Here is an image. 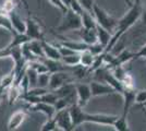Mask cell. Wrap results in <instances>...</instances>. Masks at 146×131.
I'll use <instances>...</instances> for the list:
<instances>
[{
  "label": "cell",
  "instance_id": "obj_27",
  "mask_svg": "<svg viewBox=\"0 0 146 131\" xmlns=\"http://www.w3.org/2000/svg\"><path fill=\"white\" fill-rule=\"evenodd\" d=\"M113 129L116 131H128L130 130V128H129V125H128V120H127V117L125 116H119L118 118L116 119V121H115V124H113Z\"/></svg>",
  "mask_w": 146,
  "mask_h": 131
},
{
  "label": "cell",
  "instance_id": "obj_36",
  "mask_svg": "<svg viewBox=\"0 0 146 131\" xmlns=\"http://www.w3.org/2000/svg\"><path fill=\"white\" fill-rule=\"evenodd\" d=\"M48 1L57 9H59L62 13H64L68 10V7L64 5V2L62 0H48Z\"/></svg>",
  "mask_w": 146,
  "mask_h": 131
},
{
  "label": "cell",
  "instance_id": "obj_5",
  "mask_svg": "<svg viewBox=\"0 0 146 131\" xmlns=\"http://www.w3.org/2000/svg\"><path fill=\"white\" fill-rule=\"evenodd\" d=\"M70 74H71V72H69V71H59V72L51 73L48 88L50 91H55V90H58L59 87L63 86L67 83L73 82L74 78H72Z\"/></svg>",
  "mask_w": 146,
  "mask_h": 131
},
{
  "label": "cell",
  "instance_id": "obj_42",
  "mask_svg": "<svg viewBox=\"0 0 146 131\" xmlns=\"http://www.w3.org/2000/svg\"><path fill=\"white\" fill-rule=\"evenodd\" d=\"M140 105H141L142 107H146V100L144 102V103H142V104H140Z\"/></svg>",
  "mask_w": 146,
  "mask_h": 131
},
{
  "label": "cell",
  "instance_id": "obj_32",
  "mask_svg": "<svg viewBox=\"0 0 146 131\" xmlns=\"http://www.w3.org/2000/svg\"><path fill=\"white\" fill-rule=\"evenodd\" d=\"M58 130V126L56 121L55 117L52 118H47L46 122L40 127V131H55Z\"/></svg>",
  "mask_w": 146,
  "mask_h": 131
},
{
  "label": "cell",
  "instance_id": "obj_37",
  "mask_svg": "<svg viewBox=\"0 0 146 131\" xmlns=\"http://www.w3.org/2000/svg\"><path fill=\"white\" fill-rule=\"evenodd\" d=\"M58 46V48H59V51H60L61 56L62 57H67V56H70V55H73V54H75V53H78V51H75V50L71 49V48H69L67 46H63V45H57Z\"/></svg>",
  "mask_w": 146,
  "mask_h": 131
},
{
  "label": "cell",
  "instance_id": "obj_17",
  "mask_svg": "<svg viewBox=\"0 0 146 131\" xmlns=\"http://www.w3.org/2000/svg\"><path fill=\"white\" fill-rule=\"evenodd\" d=\"M43 44V49H44V55L46 58L49 59H55V60H61L62 56H61L59 48L57 45H52V44L46 42L45 39L42 41Z\"/></svg>",
  "mask_w": 146,
  "mask_h": 131
},
{
  "label": "cell",
  "instance_id": "obj_26",
  "mask_svg": "<svg viewBox=\"0 0 146 131\" xmlns=\"http://www.w3.org/2000/svg\"><path fill=\"white\" fill-rule=\"evenodd\" d=\"M14 82H15V73H14L13 70H11L10 73L3 75L1 78V80H0V86L6 90V88H9L11 85H13Z\"/></svg>",
  "mask_w": 146,
  "mask_h": 131
},
{
  "label": "cell",
  "instance_id": "obj_40",
  "mask_svg": "<svg viewBox=\"0 0 146 131\" xmlns=\"http://www.w3.org/2000/svg\"><path fill=\"white\" fill-rule=\"evenodd\" d=\"M3 92H5V88L0 86V104H1V100H2V96H3Z\"/></svg>",
  "mask_w": 146,
  "mask_h": 131
},
{
  "label": "cell",
  "instance_id": "obj_23",
  "mask_svg": "<svg viewBox=\"0 0 146 131\" xmlns=\"http://www.w3.org/2000/svg\"><path fill=\"white\" fill-rule=\"evenodd\" d=\"M27 45H29L30 49L32 50V53H33L34 55H36V56L39 57V58L45 57L42 41H39V39H32V41H30V42L27 43Z\"/></svg>",
  "mask_w": 146,
  "mask_h": 131
},
{
  "label": "cell",
  "instance_id": "obj_9",
  "mask_svg": "<svg viewBox=\"0 0 146 131\" xmlns=\"http://www.w3.org/2000/svg\"><path fill=\"white\" fill-rule=\"evenodd\" d=\"M90 85H91L93 97L104 96V95H112V94L117 93L116 90L106 82L93 81L90 83Z\"/></svg>",
  "mask_w": 146,
  "mask_h": 131
},
{
  "label": "cell",
  "instance_id": "obj_33",
  "mask_svg": "<svg viewBox=\"0 0 146 131\" xmlns=\"http://www.w3.org/2000/svg\"><path fill=\"white\" fill-rule=\"evenodd\" d=\"M1 7H2L3 11L7 14H9L11 11L15 10V8H17V1L15 0H5L3 3L1 5Z\"/></svg>",
  "mask_w": 146,
  "mask_h": 131
},
{
  "label": "cell",
  "instance_id": "obj_14",
  "mask_svg": "<svg viewBox=\"0 0 146 131\" xmlns=\"http://www.w3.org/2000/svg\"><path fill=\"white\" fill-rule=\"evenodd\" d=\"M30 109L32 112H43L45 116H47V118H52L55 117L57 109H56L55 105H50L48 103H45V102H38L36 104L30 106Z\"/></svg>",
  "mask_w": 146,
  "mask_h": 131
},
{
  "label": "cell",
  "instance_id": "obj_3",
  "mask_svg": "<svg viewBox=\"0 0 146 131\" xmlns=\"http://www.w3.org/2000/svg\"><path fill=\"white\" fill-rule=\"evenodd\" d=\"M93 13H94V17L97 21V24L103 26L104 29L108 30L109 32H111L112 34L116 31L117 26H118V21L119 20L111 17L109 13H107L103 8L98 6L97 3L94 5V10H93Z\"/></svg>",
  "mask_w": 146,
  "mask_h": 131
},
{
  "label": "cell",
  "instance_id": "obj_1",
  "mask_svg": "<svg viewBox=\"0 0 146 131\" xmlns=\"http://www.w3.org/2000/svg\"><path fill=\"white\" fill-rule=\"evenodd\" d=\"M143 10H144V8H143L142 0H135L133 5L130 7L128 12L118 21V26H117L116 31L112 34V37H111L109 44L107 45V47L105 49L106 53H110L112 50V48L116 46V44L120 41V38L135 24V22L137 20L142 18Z\"/></svg>",
  "mask_w": 146,
  "mask_h": 131
},
{
  "label": "cell",
  "instance_id": "obj_29",
  "mask_svg": "<svg viewBox=\"0 0 146 131\" xmlns=\"http://www.w3.org/2000/svg\"><path fill=\"white\" fill-rule=\"evenodd\" d=\"M81 53H75L73 55H70V56L67 57H62V61L66 63L67 66H70V67H73V66H76L80 63V60H81Z\"/></svg>",
  "mask_w": 146,
  "mask_h": 131
},
{
  "label": "cell",
  "instance_id": "obj_43",
  "mask_svg": "<svg viewBox=\"0 0 146 131\" xmlns=\"http://www.w3.org/2000/svg\"><path fill=\"white\" fill-rule=\"evenodd\" d=\"M38 1H39V0H38Z\"/></svg>",
  "mask_w": 146,
  "mask_h": 131
},
{
  "label": "cell",
  "instance_id": "obj_13",
  "mask_svg": "<svg viewBox=\"0 0 146 131\" xmlns=\"http://www.w3.org/2000/svg\"><path fill=\"white\" fill-rule=\"evenodd\" d=\"M136 91H134V88H128L125 87L123 93L121 94L123 96V112L122 115L128 117V114L130 108L133 106L134 103H136Z\"/></svg>",
  "mask_w": 146,
  "mask_h": 131
},
{
  "label": "cell",
  "instance_id": "obj_28",
  "mask_svg": "<svg viewBox=\"0 0 146 131\" xmlns=\"http://www.w3.org/2000/svg\"><path fill=\"white\" fill-rule=\"evenodd\" d=\"M0 27L1 29H5L6 31L10 32L11 34L14 33L11 20L9 18V14H7V13H0Z\"/></svg>",
  "mask_w": 146,
  "mask_h": 131
},
{
  "label": "cell",
  "instance_id": "obj_2",
  "mask_svg": "<svg viewBox=\"0 0 146 131\" xmlns=\"http://www.w3.org/2000/svg\"><path fill=\"white\" fill-rule=\"evenodd\" d=\"M82 27H83V23H82L81 14L68 8L67 11L63 13V18H62L60 25L56 30L66 33L69 31H79Z\"/></svg>",
  "mask_w": 146,
  "mask_h": 131
},
{
  "label": "cell",
  "instance_id": "obj_39",
  "mask_svg": "<svg viewBox=\"0 0 146 131\" xmlns=\"http://www.w3.org/2000/svg\"><path fill=\"white\" fill-rule=\"evenodd\" d=\"M142 21H143V24L146 25V10L145 9L143 10V13H142Z\"/></svg>",
  "mask_w": 146,
  "mask_h": 131
},
{
  "label": "cell",
  "instance_id": "obj_8",
  "mask_svg": "<svg viewBox=\"0 0 146 131\" xmlns=\"http://www.w3.org/2000/svg\"><path fill=\"white\" fill-rule=\"evenodd\" d=\"M25 34L31 38V39H39L43 41L44 38V32L40 24L37 22L35 19L29 17L26 19V32Z\"/></svg>",
  "mask_w": 146,
  "mask_h": 131
},
{
  "label": "cell",
  "instance_id": "obj_10",
  "mask_svg": "<svg viewBox=\"0 0 146 131\" xmlns=\"http://www.w3.org/2000/svg\"><path fill=\"white\" fill-rule=\"evenodd\" d=\"M26 117H27V112L23 109H19L17 112H14L8 120L7 129L9 131L18 130L19 128L22 126V124L25 121Z\"/></svg>",
  "mask_w": 146,
  "mask_h": 131
},
{
  "label": "cell",
  "instance_id": "obj_31",
  "mask_svg": "<svg viewBox=\"0 0 146 131\" xmlns=\"http://www.w3.org/2000/svg\"><path fill=\"white\" fill-rule=\"evenodd\" d=\"M58 95L54 92V91H50L49 90L47 93H45L40 97V100L42 102H45V103H48V104H50V105H55L56 104V102L58 100Z\"/></svg>",
  "mask_w": 146,
  "mask_h": 131
},
{
  "label": "cell",
  "instance_id": "obj_18",
  "mask_svg": "<svg viewBox=\"0 0 146 131\" xmlns=\"http://www.w3.org/2000/svg\"><path fill=\"white\" fill-rule=\"evenodd\" d=\"M81 17H82L83 27H85V29H96L97 27V21L94 17V13L84 10L81 14Z\"/></svg>",
  "mask_w": 146,
  "mask_h": 131
},
{
  "label": "cell",
  "instance_id": "obj_16",
  "mask_svg": "<svg viewBox=\"0 0 146 131\" xmlns=\"http://www.w3.org/2000/svg\"><path fill=\"white\" fill-rule=\"evenodd\" d=\"M79 35L81 39H82V42L87 44L88 46L95 43H98V34L96 29H85V27H82L81 30H79Z\"/></svg>",
  "mask_w": 146,
  "mask_h": 131
},
{
  "label": "cell",
  "instance_id": "obj_22",
  "mask_svg": "<svg viewBox=\"0 0 146 131\" xmlns=\"http://www.w3.org/2000/svg\"><path fill=\"white\" fill-rule=\"evenodd\" d=\"M61 45H63V46H67L69 48H71V49L75 50V51H78V53H82V51H84V50L88 49V45L85 44L84 42H75V41H62L61 42Z\"/></svg>",
  "mask_w": 146,
  "mask_h": 131
},
{
  "label": "cell",
  "instance_id": "obj_41",
  "mask_svg": "<svg viewBox=\"0 0 146 131\" xmlns=\"http://www.w3.org/2000/svg\"><path fill=\"white\" fill-rule=\"evenodd\" d=\"M123 1H124V2H125V3H127V5H128L129 7H131L132 5H133V3H132V2L130 1V0H123Z\"/></svg>",
  "mask_w": 146,
  "mask_h": 131
},
{
  "label": "cell",
  "instance_id": "obj_34",
  "mask_svg": "<svg viewBox=\"0 0 146 131\" xmlns=\"http://www.w3.org/2000/svg\"><path fill=\"white\" fill-rule=\"evenodd\" d=\"M88 50L94 56H97V55H100L102 53L105 51V46H103L100 43H95L88 46Z\"/></svg>",
  "mask_w": 146,
  "mask_h": 131
},
{
  "label": "cell",
  "instance_id": "obj_24",
  "mask_svg": "<svg viewBox=\"0 0 146 131\" xmlns=\"http://www.w3.org/2000/svg\"><path fill=\"white\" fill-rule=\"evenodd\" d=\"M71 73L73 74V78H76V79H83L86 74L90 73V68L87 67H84L83 65H76V66H73L71 67Z\"/></svg>",
  "mask_w": 146,
  "mask_h": 131
},
{
  "label": "cell",
  "instance_id": "obj_35",
  "mask_svg": "<svg viewBox=\"0 0 146 131\" xmlns=\"http://www.w3.org/2000/svg\"><path fill=\"white\" fill-rule=\"evenodd\" d=\"M79 2L81 3V6L83 7V9L88 11V12L93 13V10H94V0H79Z\"/></svg>",
  "mask_w": 146,
  "mask_h": 131
},
{
  "label": "cell",
  "instance_id": "obj_25",
  "mask_svg": "<svg viewBox=\"0 0 146 131\" xmlns=\"http://www.w3.org/2000/svg\"><path fill=\"white\" fill-rule=\"evenodd\" d=\"M80 55H81V60H80V63H81V65H83L84 67L91 68L92 66H93V63H94V60H95V57L96 56H94V55H93L88 49L82 51Z\"/></svg>",
  "mask_w": 146,
  "mask_h": 131
},
{
  "label": "cell",
  "instance_id": "obj_21",
  "mask_svg": "<svg viewBox=\"0 0 146 131\" xmlns=\"http://www.w3.org/2000/svg\"><path fill=\"white\" fill-rule=\"evenodd\" d=\"M22 91L19 86L18 84H13L11 86L8 88V100H9V104L12 105L13 103H15L19 98H21V95H22Z\"/></svg>",
  "mask_w": 146,
  "mask_h": 131
},
{
  "label": "cell",
  "instance_id": "obj_7",
  "mask_svg": "<svg viewBox=\"0 0 146 131\" xmlns=\"http://www.w3.org/2000/svg\"><path fill=\"white\" fill-rule=\"evenodd\" d=\"M75 90H76V103L84 108L93 97L91 85L86 83H75Z\"/></svg>",
  "mask_w": 146,
  "mask_h": 131
},
{
  "label": "cell",
  "instance_id": "obj_4",
  "mask_svg": "<svg viewBox=\"0 0 146 131\" xmlns=\"http://www.w3.org/2000/svg\"><path fill=\"white\" fill-rule=\"evenodd\" d=\"M55 119L56 121H57L58 130H62V131L74 130V126H73L72 118H71V114H70L69 107L60 109V110H57V112H56L55 115Z\"/></svg>",
  "mask_w": 146,
  "mask_h": 131
},
{
  "label": "cell",
  "instance_id": "obj_19",
  "mask_svg": "<svg viewBox=\"0 0 146 131\" xmlns=\"http://www.w3.org/2000/svg\"><path fill=\"white\" fill-rule=\"evenodd\" d=\"M96 30H97V34H98V43H100L103 46H105V49H106L107 45L109 44L110 39L112 37V33L109 32L108 30H106V29H104L103 26H100V25L98 24Z\"/></svg>",
  "mask_w": 146,
  "mask_h": 131
},
{
  "label": "cell",
  "instance_id": "obj_30",
  "mask_svg": "<svg viewBox=\"0 0 146 131\" xmlns=\"http://www.w3.org/2000/svg\"><path fill=\"white\" fill-rule=\"evenodd\" d=\"M50 74H51L50 72L39 73V74H38V79H37V86L48 88L49 81H50Z\"/></svg>",
  "mask_w": 146,
  "mask_h": 131
},
{
  "label": "cell",
  "instance_id": "obj_20",
  "mask_svg": "<svg viewBox=\"0 0 146 131\" xmlns=\"http://www.w3.org/2000/svg\"><path fill=\"white\" fill-rule=\"evenodd\" d=\"M32 41L26 34H20V33H13L12 34V41L11 43L8 45V47H18V46H22L24 44L29 43Z\"/></svg>",
  "mask_w": 146,
  "mask_h": 131
},
{
  "label": "cell",
  "instance_id": "obj_6",
  "mask_svg": "<svg viewBox=\"0 0 146 131\" xmlns=\"http://www.w3.org/2000/svg\"><path fill=\"white\" fill-rule=\"evenodd\" d=\"M119 116L115 115H106V114H88L86 112L85 115V122L90 124H96L100 126H110L112 127L116 119Z\"/></svg>",
  "mask_w": 146,
  "mask_h": 131
},
{
  "label": "cell",
  "instance_id": "obj_38",
  "mask_svg": "<svg viewBox=\"0 0 146 131\" xmlns=\"http://www.w3.org/2000/svg\"><path fill=\"white\" fill-rule=\"evenodd\" d=\"M140 58H146V44L144 46L141 47L140 50H137V51L135 53L134 59H140Z\"/></svg>",
  "mask_w": 146,
  "mask_h": 131
},
{
  "label": "cell",
  "instance_id": "obj_11",
  "mask_svg": "<svg viewBox=\"0 0 146 131\" xmlns=\"http://www.w3.org/2000/svg\"><path fill=\"white\" fill-rule=\"evenodd\" d=\"M70 114H71V118L74 126V129L76 127L81 126L82 124H85V115L86 112L83 110V107H81L78 103H73L71 106L69 107Z\"/></svg>",
  "mask_w": 146,
  "mask_h": 131
},
{
  "label": "cell",
  "instance_id": "obj_12",
  "mask_svg": "<svg viewBox=\"0 0 146 131\" xmlns=\"http://www.w3.org/2000/svg\"><path fill=\"white\" fill-rule=\"evenodd\" d=\"M134 56H135V53L131 51V50L125 49V50H123V51H121L118 56H115L113 60H112L109 65H105V66L109 69V70H111V69L116 68V67L123 66L124 63H129L130 60L134 59Z\"/></svg>",
  "mask_w": 146,
  "mask_h": 131
},
{
  "label": "cell",
  "instance_id": "obj_15",
  "mask_svg": "<svg viewBox=\"0 0 146 131\" xmlns=\"http://www.w3.org/2000/svg\"><path fill=\"white\" fill-rule=\"evenodd\" d=\"M9 18L11 20L12 27L14 33H20V34H25L26 32V21L22 19L15 10H13L9 13Z\"/></svg>",
  "mask_w": 146,
  "mask_h": 131
}]
</instances>
